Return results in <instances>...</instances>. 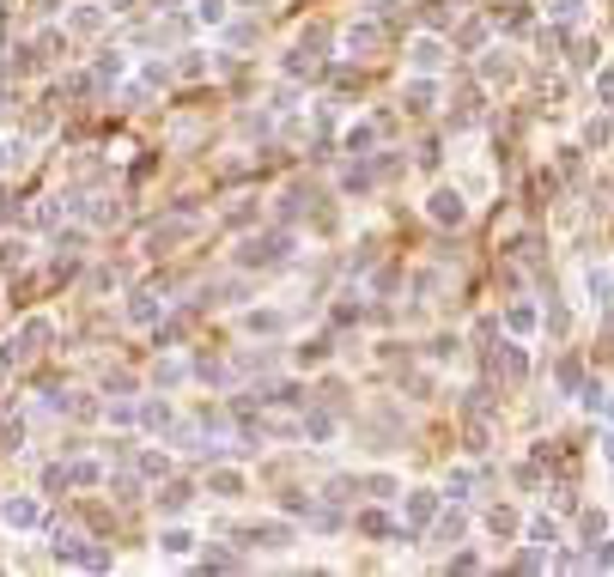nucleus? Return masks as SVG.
Listing matches in <instances>:
<instances>
[{
  "instance_id": "obj_5",
  "label": "nucleus",
  "mask_w": 614,
  "mask_h": 577,
  "mask_svg": "<svg viewBox=\"0 0 614 577\" xmlns=\"http://www.w3.org/2000/svg\"><path fill=\"white\" fill-rule=\"evenodd\" d=\"M438 61H444V49L432 37H420V43H413V68H438Z\"/></svg>"
},
{
  "instance_id": "obj_2",
  "label": "nucleus",
  "mask_w": 614,
  "mask_h": 577,
  "mask_svg": "<svg viewBox=\"0 0 614 577\" xmlns=\"http://www.w3.org/2000/svg\"><path fill=\"white\" fill-rule=\"evenodd\" d=\"M103 12H110V6H73V12H68V31L98 37V31H103Z\"/></svg>"
},
{
  "instance_id": "obj_4",
  "label": "nucleus",
  "mask_w": 614,
  "mask_h": 577,
  "mask_svg": "<svg viewBox=\"0 0 614 577\" xmlns=\"http://www.w3.org/2000/svg\"><path fill=\"white\" fill-rule=\"evenodd\" d=\"M25 262H31V243H25V238L0 243V268H25Z\"/></svg>"
},
{
  "instance_id": "obj_11",
  "label": "nucleus",
  "mask_w": 614,
  "mask_h": 577,
  "mask_svg": "<svg viewBox=\"0 0 614 577\" xmlns=\"http://www.w3.org/2000/svg\"><path fill=\"white\" fill-rule=\"evenodd\" d=\"M189 505V486H165V492H159V510H183Z\"/></svg>"
},
{
  "instance_id": "obj_15",
  "label": "nucleus",
  "mask_w": 614,
  "mask_h": 577,
  "mask_svg": "<svg viewBox=\"0 0 614 577\" xmlns=\"http://www.w3.org/2000/svg\"><path fill=\"white\" fill-rule=\"evenodd\" d=\"M103 6H110V12H122V6H135V0H103Z\"/></svg>"
},
{
  "instance_id": "obj_9",
  "label": "nucleus",
  "mask_w": 614,
  "mask_h": 577,
  "mask_svg": "<svg viewBox=\"0 0 614 577\" xmlns=\"http://www.w3.org/2000/svg\"><path fill=\"white\" fill-rule=\"evenodd\" d=\"M25 165V140H0V170Z\"/></svg>"
},
{
  "instance_id": "obj_6",
  "label": "nucleus",
  "mask_w": 614,
  "mask_h": 577,
  "mask_svg": "<svg viewBox=\"0 0 614 577\" xmlns=\"http://www.w3.org/2000/svg\"><path fill=\"white\" fill-rule=\"evenodd\" d=\"M159 316V298L152 292H135V305H128V322H152Z\"/></svg>"
},
{
  "instance_id": "obj_10",
  "label": "nucleus",
  "mask_w": 614,
  "mask_h": 577,
  "mask_svg": "<svg viewBox=\"0 0 614 577\" xmlns=\"http://www.w3.org/2000/svg\"><path fill=\"white\" fill-rule=\"evenodd\" d=\"M213 492H219V499H238V492H243V475H213Z\"/></svg>"
},
{
  "instance_id": "obj_12",
  "label": "nucleus",
  "mask_w": 614,
  "mask_h": 577,
  "mask_svg": "<svg viewBox=\"0 0 614 577\" xmlns=\"http://www.w3.org/2000/svg\"><path fill=\"white\" fill-rule=\"evenodd\" d=\"M590 292H596V305H614V280L609 273H590Z\"/></svg>"
},
{
  "instance_id": "obj_13",
  "label": "nucleus",
  "mask_w": 614,
  "mask_h": 577,
  "mask_svg": "<svg viewBox=\"0 0 614 577\" xmlns=\"http://www.w3.org/2000/svg\"><path fill=\"white\" fill-rule=\"evenodd\" d=\"M68 480H73V486H92V480H98V462H73Z\"/></svg>"
},
{
  "instance_id": "obj_14",
  "label": "nucleus",
  "mask_w": 614,
  "mask_h": 577,
  "mask_svg": "<svg viewBox=\"0 0 614 577\" xmlns=\"http://www.w3.org/2000/svg\"><path fill=\"white\" fill-rule=\"evenodd\" d=\"M201 19H213V25H219V19H225V0H201Z\"/></svg>"
},
{
  "instance_id": "obj_1",
  "label": "nucleus",
  "mask_w": 614,
  "mask_h": 577,
  "mask_svg": "<svg viewBox=\"0 0 614 577\" xmlns=\"http://www.w3.org/2000/svg\"><path fill=\"white\" fill-rule=\"evenodd\" d=\"M0 523H6V529H37V523H43V505H37L31 492H12V499H0Z\"/></svg>"
},
{
  "instance_id": "obj_7",
  "label": "nucleus",
  "mask_w": 614,
  "mask_h": 577,
  "mask_svg": "<svg viewBox=\"0 0 614 577\" xmlns=\"http://www.w3.org/2000/svg\"><path fill=\"white\" fill-rule=\"evenodd\" d=\"M122 73H128V61H122V55H103V61H98V85H116Z\"/></svg>"
},
{
  "instance_id": "obj_8",
  "label": "nucleus",
  "mask_w": 614,
  "mask_h": 577,
  "mask_svg": "<svg viewBox=\"0 0 614 577\" xmlns=\"http://www.w3.org/2000/svg\"><path fill=\"white\" fill-rule=\"evenodd\" d=\"M432 219H444V225L463 219V201H456V195H432Z\"/></svg>"
},
{
  "instance_id": "obj_3",
  "label": "nucleus",
  "mask_w": 614,
  "mask_h": 577,
  "mask_svg": "<svg viewBox=\"0 0 614 577\" xmlns=\"http://www.w3.org/2000/svg\"><path fill=\"white\" fill-rule=\"evenodd\" d=\"M195 547V529H183V523H171V529H159V553H171V559H183Z\"/></svg>"
}]
</instances>
